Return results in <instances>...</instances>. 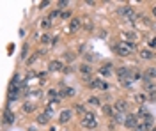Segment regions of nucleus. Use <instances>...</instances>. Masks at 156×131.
<instances>
[{"instance_id": "nucleus-1", "label": "nucleus", "mask_w": 156, "mask_h": 131, "mask_svg": "<svg viewBox=\"0 0 156 131\" xmlns=\"http://www.w3.org/2000/svg\"><path fill=\"white\" fill-rule=\"evenodd\" d=\"M82 124L85 128H89V129H94L96 126H98V121H96V117H94L92 112H85L82 115Z\"/></svg>"}, {"instance_id": "nucleus-2", "label": "nucleus", "mask_w": 156, "mask_h": 131, "mask_svg": "<svg viewBox=\"0 0 156 131\" xmlns=\"http://www.w3.org/2000/svg\"><path fill=\"white\" fill-rule=\"evenodd\" d=\"M133 50V44H130V43H124V41H121V43H117L115 44V51H117V55H121V57H126V55H130Z\"/></svg>"}, {"instance_id": "nucleus-3", "label": "nucleus", "mask_w": 156, "mask_h": 131, "mask_svg": "<svg viewBox=\"0 0 156 131\" xmlns=\"http://www.w3.org/2000/svg\"><path fill=\"white\" fill-rule=\"evenodd\" d=\"M138 122H140V119H138L137 115H133V113H126V121H124L126 128H133V129H135L137 126H138Z\"/></svg>"}, {"instance_id": "nucleus-4", "label": "nucleus", "mask_w": 156, "mask_h": 131, "mask_svg": "<svg viewBox=\"0 0 156 131\" xmlns=\"http://www.w3.org/2000/svg\"><path fill=\"white\" fill-rule=\"evenodd\" d=\"M64 67H66V64H64L62 60H50L48 62V71H64Z\"/></svg>"}, {"instance_id": "nucleus-5", "label": "nucleus", "mask_w": 156, "mask_h": 131, "mask_svg": "<svg viewBox=\"0 0 156 131\" xmlns=\"http://www.w3.org/2000/svg\"><path fill=\"white\" fill-rule=\"evenodd\" d=\"M115 73H117V76H119L121 81H124V78H130V80H131V71L128 69V67H119Z\"/></svg>"}, {"instance_id": "nucleus-6", "label": "nucleus", "mask_w": 156, "mask_h": 131, "mask_svg": "<svg viewBox=\"0 0 156 131\" xmlns=\"http://www.w3.org/2000/svg\"><path fill=\"white\" fill-rule=\"evenodd\" d=\"M154 78H156V67H147L146 73H144V80H146V83L147 81H153Z\"/></svg>"}, {"instance_id": "nucleus-7", "label": "nucleus", "mask_w": 156, "mask_h": 131, "mask_svg": "<svg viewBox=\"0 0 156 131\" xmlns=\"http://www.w3.org/2000/svg\"><path fill=\"white\" fill-rule=\"evenodd\" d=\"M71 117H73V112L71 110H62L61 112V115H59V121L62 122V124H66V122L71 121Z\"/></svg>"}, {"instance_id": "nucleus-8", "label": "nucleus", "mask_w": 156, "mask_h": 131, "mask_svg": "<svg viewBox=\"0 0 156 131\" xmlns=\"http://www.w3.org/2000/svg\"><path fill=\"white\" fill-rule=\"evenodd\" d=\"M89 87H91V89H101V91H106V89H108V85L101 80H92L89 83Z\"/></svg>"}, {"instance_id": "nucleus-9", "label": "nucleus", "mask_w": 156, "mask_h": 131, "mask_svg": "<svg viewBox=\"0 0 156 131\" xmlns=\"http://www.w3.org/2000/svg\"><path fill=\"white\" fill-rule=\"evenodd\" d=\"M80 27H82V18H71V21H69V30L76 32Z\"/></svg>"}, {"instance_id": "nucleus-10", "label": "nucleus", "mask_w": 156, "mask_h": 131, "mask_svg": "<svg viewBox=\"0 0 156 131\" xmlns=\"http://www.w3.org/2000/svg\"><path fill=\"white\" fill-rule=\"evenodd\" d=\"M144 91H146L151 98H154V96H156V83H153V81H147L146 85H144Z\"/></svg>"}, {"instance_id": "nucleus-11", "label": "nucleus", "mask_w": 156, "mask_h": 131, "mask_svg": "<svg viewBox=\"0 0 156 131\" xmlns=\"http://www.w3.org/2000/svg\"><path fill=\"white\" fill-rule=\"evenodd\" d=\"M115 110H117V113H124V112L128 110V103H126L124 99L115 101Z\"/></svg>"}, {"instance_id": "nucleus-12", "label": "nucleus", "mask_w": 156, "mask_h": 131, "mask_svg": "<svg viewBox=\"0 0 156 131\" xmlns=\"http://www.w3.org/2000/svg\"><path fill=\"white\" fill-rule=\"evenodd\" d=\"M112 71H114L112 64H105V66H101V67L98 69V73H99V74H103V76H110V74H112Z\"/></svg>"}, {"instance_id": "nucleus-13", "label": "nucleus", "mask_w": 156, "mask_h": 131, "mask_svg": "<svg viewBox=\"0 0 156 131\" xmlns=\"http://www.w3.org/2000/svg\"><path fill=\"white\" fill-rule=\"evenodd\" d=\"M117 12H119L123 18H128V16L133 12V7H130V5H121V7L117 9Z\"/></svg>"}, {"instance_id": "nucleus-14", "label": "nucleus", "mask_w": 156, "mask_h": 131, "mask_svg": "<svg viewBox=\"0 0 156 131\" xmlns=\"http://www.w3.org/2000/svg\"><path fill=\"white\" fill-rule=\"evenodd\" d=\"M4 122L5 124H12L14 122V113L11 112V108H5L4 110Z\"/></svg>"}, {"instance_id": "nucleus-15", "label": "nucleus", "mask_w": 156, "mask_h": 131, "mask_svg": "<svg viewBox=\"0 0 156 131\" xmlns=\"http://www.w3.org/2000/svg\"><path fill=\"white\" fill-rule=\"evenodd\" d=\"M153 57H154L153 50H149V48H144V50H140V59H144V60H151Z\"/></svg>"}, {"instance_id": "nucleus-16", "label": "nucleus", "mask_w": 156, "mask_h": 131, "mask_svg": "<svg viewBox=\"0 0 156 131\" xmlns=\"http://www.w3.org/2000/svg\"><path fill=\"white\" fill-rule=\"evenodd\" d=\"M14 99H18V85L11 83V87H9V101H14Z\"/></svg>"}, {"instance_id": "nucleus-17", "label": "nucleus", "mask_w": 156, "mask_h": 131, "mask_svg": "<svg viewBox=\"0 0 156 131\" xmlns=\"http://www.w3.org/2000/svg\"><path fill=\"white\" fill-rule=\"evenodd\" d=\"M57 37H52V36H50V34H43L41 36V43L43 44H50V43H57Z\"/></svg>"}, {"instance_id": "nucleus-18", "label": "nucleus", "mask_w": 156, "mask_h": 131, "mask_svg": "<svg viewBox=\"0 0 156 131\" xmlns=\"http://www.w3.org/2000/svg\"><path fill=\"white\" fill-rule=\"evenodd\" d=\"M80 73H82L83 76H91V73H92V67H91L89 64H82V66H80Z\"/></svg>"}, {"instance_id": "nucleus-19", "label": "nucleus", "mask_w": 156, "mask_h": 131, "mask_svg": "<svg viewBox=\"0 0 156 131\" xmlns=\"http://www.w3.org/2000/svg\"><path fill=\"white\" fill-rule=\"evenodd\" d=\"M82 27L83 29H85V30H92V21H91V18H87V16H85V18H82Z\"/></svg>"}, {"instance_id": "nucleus-20", "label": "nucleus", "mask_w": 156, "mask_h": 131, "mask_svg": "<svg viewBox=\"0 0 156 131\" xmlns=\"http://www.w3.org/2000/svg\"><path fill=\"white\" fill-rule=\"evenodd\" d=\"M103 112L106 113V115H108V117H110V119H112L115 113H117V110H115V108H112L110 105H105V106H103Z\"/></svg>"}, {"instance_id": "nucleus-21", "label": "nucleus", "mask_w": 156, "mask_h": 131, "mask_svg": "<svg viewBox=\"0 0 156 131\" xmlns=\"http://www.w3.org/2000/svg\"><path fill=\"white\" fill-rule=\"evenodd\" d=\"M149 115H151V113L147 112L146 106H140V108H138V119H140V121H144V119H146V117H149Z\"/></svg>"}, {"instance_id": "nucleus-22", "label": "nucleus", "mask_w": 156, "mask_h": 131, "mask_svg": "<svg viewBox=\"0 0 156 131\" xmlns=\"http://www.w3.org/2000/svg\"><path fill=\"white\" fill-rule=\"evenodd\" d=\"M36 121H37V124H41V126H44V124H48V121H50V117H48L46 113H41V115H39V117H37Z\"/></svg>"}, {"instance_id": "nucleus-23", "label": "nucleus", "mask_w": 156, "mask_h": 131, "mask_svg": "<svg viewBox=\"0 0 156 131\" xmlns=\"http://www.w3.org/2000/svg\"><path fill=\"white\" fill-rule=\"evenodd\" d=\"M61 96H64V98H73V96H75V89H71V87H66Z\"/></svg>"}, {"instance_id": "nucleus-24", "label": "nucleus", "mask_w": 156, "mask_h": 131, "mask_svg": "<svg viewBox=\"0 0 156 131\" xmlns=\"http://www.w3.org/2000/svg\"><path fill=\"white\" fill-rule=\"evenodd\" d=\"M48 96H50V98H52V99H59V98H61V94H59V91H55V89H50V91H48Z\"/></svg>"}, {"instance_id": "nucleus-25", "label": "nucleus", "mask_w": 156, "mask_h": 131, "mask_svg": "<svg viewBox=\"0 0 156 131\" xmlns=\"http://www.w3.org/2000/svg\"><path fill=\"white\" fill-rule=\"evenodd\" d=\"M124 37H126L128 41H135V39H137V34H135L133 30H128V32H124Z\"/></svg>"}, {"instance_id": "nucleus-26", "label": "nucleus", "mask_w": 156, "mask_h": 131, "mask_svg": "<svg viewBox=\"0 0 156 131\" xmlns=\"http://www.w3.org/2000/svg\"><path fill=\"white\" fill-rule=\"evenodd\" d=\"M21 108H23V112H27V113H29V112H32L36 106H34L32 103H23V106H21Z\"/></svg>"}, {"instance_id": "nucleus-27", "label": "nucleus", "mask_w": 156, "mask_h": 131, "mask_svg": "<svg viewBox=\"0 0 156 131\" xmlns=\"http://www.w3.org/2000/svg\"><path fill=\"white\" fill-rule=\"evenodd\" d=\"M59 16H62V14H61V9H55V11L50 12V16H48V18H50V20H55V18H59Z\"/></svg>"}, {"instance_id": "nucleus-28", "label": "nucleus", "mask_w": 156, "mask_h": 131, "mask_svg": "<svg viewBox=\"0 0 156 131\" xmlns=\"http://www.w3.org/2000/svg\"><path fill=\"white\" fill-rule=\"evenodd\" d=\"M140 78H144V74L140 71H133L131 73V80H140Z\"/></svg>"}, {"instance_id": "nucleus-29", "label": "nucleus", "mask_w": 156, "mask_h": 131, "mask_svg": "<svg viewBox=\"0 0 156 131\" xmlns=\"http://www.w3.org/2000/svg\"><path fill=\"white\" fill-rule=\"evenodd\" d=\"M135 131H149V128H147L144 122H138V126L135 128Z\"/></svg>"}, {"instance_id": "nucleus-30", "label": "nucleus", "mask_w": 156, "mask_h": 131, "mask_svg": "<svg viewBox=\"0 0 156 131\" xmlns=\"http://www.w3.org/2000/svg\"><path fill=\"white\" fill-rule=\"evenodd\" d=\"M41 53H44V51H37L36 55H32L30 59H29V64H34V62H36L37 59H39V55H41Z\"/></svg>"}, {"instance_id": "nucleus-31", "label": "nucleus", "mask_w": 156, "mask_h": 131, "mask_svg": "<svg viewBox=\"0 0 156 131\" xmlns=\"http://www.w3.org/2000/svg\"><path fill=\"white\" fill-rule=\"evenodd\" d=\"M41 25L44 27V29H50V27H52V20H50V18H44Z\"/></svg>"}, {"instance_id": "nucleus-32", "label": "nucleus", "mask_w": 156, "mask_h": 131, "mask_svg": "<svg viewBox=\"0 0 156 131\" xmlns=\"http://www.w3.org/2000/svg\"><path fill=\"white\" fill-rule=\"evenodd\" d=\"M89 103H91V105H94V106H99V105H101V101L98 99V98H91V99H89Z\"/></svg>"}, {"instance_id": "nucleus-33", "label": "nucleus", "mask_w": 156, "mask_h": 131, "mask_svg": "<svg viewBox=\"0 0 156 131\" xmlns=\"http://www.w3.org/2000/svg\"><path fill=\"white\" fill-rule=\"evenodd\" d=\"M66 5H69V2H68V0H61V2H59V9H64Z\"/></svg>"}, {"instance_id": "nucleus-34", "label": "nucleus", "mask_w": 156, "mask_h": 131, "mask_svg": "<svg viewBox=\"0 0 156 131\" xmlns=\"http://www.w3.org/2000/svg\"><path fill=\"white\" fill-rule=\"evenodd\" d=\"M20 81H21V76H20V74H14V78H12V83H14V85H18Z\"/></svg>"}, {"instance_id": "nucleus-35", "label": "nucleus", "mask_w": 156, "mask_h": 131, "mask_svg": "<svg viewBox=\"0 0 156 131\" xmlns=\"http://www.w3.org/2000/svg\"><path fill=\"white\" fill-rule=\"evenodd\" d=\"M68 18H71V11H64L62 12V20H68Z\"/></svg>"}, {"instance_id": "nucleus-36", "label": "nucleus", "mask_w": 156, "mask_h": 131, "mask_svg": "<svg viewBox=\"0 0 156 131\" xmlns=\"http://www.w3.org/2000/svg\"><path fill=\"white\" fill-rule=\"evenodd\" d=\"M75 106H76V112H80V113H85V108H83V105H75Z\"/></svg>"}, {"instance_id": "nucleus-37", "label": "nucleus", "mask_w": 156, "mask_h": 131, "mask_svg": "<svg viewBox=\"0 0 156 131\" xmlns=\"http://www.w3.org/2000/svg\"><path fill=\"white\" fill-rule=\"evenodd\" d=\"M137 101H138V103H144V101H146V96H144V94H138V96H137Z\"/></svg>"}, {"instance_id": "nucleus-38", "label": "nucleus", "mask_w": 156, "mask_h": 131, "mask_svg": "<svg viewBox=\"0 0 156 131\" xmlns=\"http://www.w3.org/2000/svg\"><path fill=\"white\" fill-rule=\"evenodd\" d=\"M149 46H156V37H154V39H151V41H149Z\"/></svg>"}, {"instance_id": "nucleus-39", "label": "nucleus", "mask_w": 156, "mask_h": 131, "mask_svg": "<svg viewBox=\"0 0 156 131\" xmlns=\"http://www.w3.org/2000/svg\"><path fill=\"white\" fill-rule=\"evenodd\" d=\"M153 14H154V16H156V5H154V7H153Z\"/></svg>"}, {"instance_id": "nucleus-40", "label": "nucleus", "mask_w": 156, "mask_h": 131, "mask_svg": "<svg viewBox=\"0 0 156 131\" xmlns=\"http://www.w3.org/2000/svg\"><path fill=\"white\" fill-rule=\"evenodd\" d=\"M149 131H156V128H151V129H149Z\"/></svg>"}]
</instances>
